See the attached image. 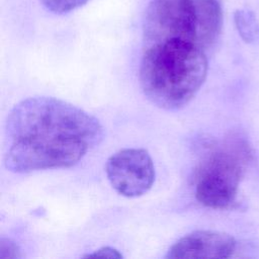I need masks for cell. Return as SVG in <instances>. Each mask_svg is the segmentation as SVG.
<instances>
[{
    "instance_id": "277c9868",
    "label": "cell",
    "mask_w": 259,
    "mask_h": 259,
    "mask_svg": "<svg viewBox=\"0 0 259 259\" xmlns=\"http://www.w3.org/2000/svg\"><path fill=\"white\" fill-rule=\"evenodd\" d=\"M247 151L235 141L210 148L196 165L192 184L196 200L209 208L231 206L243 177Z\"/></svg>"
},
{
    "instance_id": "3957f363",
    "label": "cell",
    "mask_w": 259,
    "mask_h": 259,
    "mask_svg": "<svg viewBox=\"0 0 259 259\" xmlns=\"http://www.w3.org/2000/svg\"><path fill=\"white\" fill-rule=\"evenodd\" d=\"M222 23L218 0H150L144 21L145 46L175 39L206 51L218 39Z\"/></svg>"
},
{
    "instance_id": "52a82bcc",
    "label": "cell",
    "mask_w": 259,
    "mask_h": 259,
    "mask_svg": "<svg viewBox=\"0 0 259 259\" xmlns=\"http://www.w3.org/2000/svg\"><path fill=\"white\" fill-rule=\"evenodd\" d=\"M234 21L244 41L248 44L259 42V21L252 11L247 9L237 10L234 14Z\"/></svg>"
},
{
    "instance_id": "7a4b0ae2",
    "label": "cell",
    "mask_w": 259,
    "mask_h": 259,
    "mask_svg": "<svg viewBox=\"0 0 259 259\" xmlns=\"http://www.w3.org/2000/svg\"><path fill=\"white\" fill-rule=\"evenodd\" d=\"M208 62L205 51L181 40L145 46L140 66V84L147 98L160 108L185 106L205 81Z\"/></svg>"
},
{
    "instance_id": "ba28073f",
    "label": "cell",
    "mask_w": 259,
    "mask_h": 259,
    "mask_svg": "<svg viewBox=\"0 0 259 259\" xmlns=\"http://www.w3.org/2000/svg\"><path fill=\"white\" fill-rule=\"evenodd\" d=\"M39 1L48 10L57 14H65L85 5L89 0H39Z\"/></svg>"
},
{
    "instance_id": "6da1fadb",
    "label": "cell",
    "mask_w": 259,
    "mask_h": 259,
    "mask_svg": "<svg viewBox=\"0 0 259 259\" xmlns=\"http://www.w3.org/2000/svg\"><path fill=\"white\" fill-rule=\"evenodd\" d=\"M103 137L100 121L80 107L55 97H28L8 113L4 165L18 174L69 168Z\"/></svg>"
},
{
    "instance_id": "30bf717a",
    "label": "cell",
    "mask_w": 259,
    "mask_h": 259,
    "mask_svg": "<svg viewBox=\"0 0 259 259\" xmlns=\"http://www.w3.org/2000/svg\"><path fill=\"white\" fill-rule=\"evenodd\" d=\"M84 257L86 258H91V257H102V258H110V259H113V258H122V254L112 248V247H108V246H105V247H101L99 248L98 250L94 251L93 253H90V254H87L85 255Z\"/></svg>"
},
{
    "instance_id": "5b68a950",
    "label": "cell",
    "mask_w": 259,
    "mask_h": 259,
    "mask_svg": "<svg viewBox=\"0 0 259 259\" xmlns=\"http://www.w3.org/2000/svg\"><path fill=\"white\" fill-rule=\"evenodd\" d=\"M105 173L112 188L122 196L146 194L155 181V166L149 152L142 148H125L106 161Z\"/></svg>"
},
{
    "instance_id": "8992f818",
    "label": "cell",
    "mask_w": 259,
    "mask_h": 259,
    "mask_svg": "<svg viewBox=\"0 0 259 259\" xmlns=\"http://www.w3.org/2000/svg\"><path fill=\"white\" fill-rule=\"evenodd\" d=\"M236 249L237 241L233 236L218 231L198 230L179 239L165 257L225 259L232 257Z\"/></svg>"
},
{
    "instance_id": "9c48e42d",
    "label": "cell",
    "mask_w": 259,
    "mask_h": 259,
    "mask_svg": "<svg viewBox=\"0 0 259 259\" xmlns=\"http://www.w3.org/2000/svg\"><path fill=\"white\" fill-rule=\"evenodd\" d=\"M0 258L1 259H16L21 258L18 246L8 238H1L0 240Z\"/></svg>"
}]
</instances>
